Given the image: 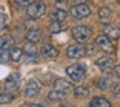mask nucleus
Returning a JSON list of instances; mask_svg holds the SVG:
<instances>
[{
    "instance_id": "nucleus-24",
    "label": "nucleus",
    "mask_w": 120,
    "mask_h": 107,
    "mask_svg": "<svg viewBox=\"0 0 120 107\" xmlns=\"http://www.w3.org/2000/svg\"><path fill=\"white\" fill-rule=\"evenodd\" d=\"M11 59V53L7 52V49L0 48V63H8Z\"/></svg>"
},
{
    "instance_id": "nucleus-8",
    "label": "nucleus",
    "mask_w": 120,
    "mask_h": 107,
    "mask_svg": "<svg viewBox=\"0 0 120 107\" xmlns=\"http://www.w3.org/2000/svg\"><path fill=\"white\" fill-rule=\"evenodd\" d=\"M18 84H19V76L17 74H12L7 77L5 83H4V88L7 90H16L18 88Z\"/></svg>"
},
{
    "instance_id": "nucleus-7",
    "label": "nucleus",
    "mask_w": 120,
    "mask_h": 107,
    "mask_svg": "<svg viewBox=\"0 0 120 107\" xmlns=\"http://www.w3.org/2000/svg\"><path fill=\"white\" fill-rule=\"evenodd\" d=\"M96 65L98 66V67L101 68L103 72H109V71H111L112 67H114V61H112L111 57H109V55H105V57L97 59Z\"/></svg>"
},
{
    "instance_id": "nucleus-3",
    "label": "nucleus",
    "mask_w": 120,
    "mask_h": 107,
    "mask_svg": "<svg viewBox=\"0 0 120 107\" xmlns=\"http://www.w3.org/2000/svg\"><path fill=\"white\" fill-rule=\"evenodd\" d=\"M96 44L101 50L109 53V54H112V53L115 52V47L112 45L111 39H110L107 35H98L97 39H96Z\"/></svg>"
},
{
    "instance_id": "nucleus-30",
    "label": "nucleus",
    "mask_w": 120,
    "mask_h": 107,
    "mask_svg": "<svg viewBox=\"0 0 120 107\" xmlns=\"http://www.w3.org/2000/svg\"><path fill=\"white\" fill-rule=\"evenodd\" d=\"M117 1H119V4H120V0H117Z\"/></svg>"
},
{
    "instance_id": "nucleus-25",
    "label": "nucleus",
    "mask_w": 120,
    "mask_h": 107,
    "mask_svg": "<svg viewBox=\"0 0 120 107\" xmlns=\"http://www.w3.org/2000/svg\"><path fill=\"white\" fill-rule=\"evenodd\" d=\"M98 86H99V89H102V90L107 89L110 86V79L107 77V76H103V77L98 81Z\"/></svg>"
},
{
    "instance_id": "nucleus-4",
    "label": "nucleus",
    "mask_w": 120,
    "mask_h": 107,
    "mask_svg": "<svg viewBox=\"0 0 120 107\" xmlns=\"http://www.w3.org/2000/svg\"><path fill=\"white\" fill-rule=\"evenodd\" d=\"M45 9H47V7L43 1H36L27 7V14L31 18H40L45 13Z\"/></svg>"
},
{
    "instance_id": "nucleus-23",
    "label": "nucleus",
    "mask_w": 120,
    "mask_h": 107,
    "mask_svg": "<svg viewBox=\"0 0 120 107\" xmlns=\"http://www.w3.org/2000/svg\"><path fill=\"white\" fill-rule=\"evenodd\" d=\"M25 53H26L27 55H30V57H32V55H36V48H35L34 43L29 41L26 45H25Z\"/></svg>"
},
{
    "instance_id": "nucleus-20",
    "label": "nucleus",
    "mask_w": 120,
    "mask_h": 107,
    "mask_svg": "<svg viewBox=\"0 0 120 107\" xmlns=\"http://www.w3.org/2000/svg\"><path fill=\"white\" fill-rule=\"evenodd\" d=\"M74 94H75L76 98H86L89 96V90L85 86H78V88L74 90Z\"/></svg>"
},
{
    "instance_id": "nucleus-17",
    "label": "nucleus",
    "mask_w": 120,
    "mask_h": 107,
    "mask_svg": "<svg viewBox=\"0 0 120 107\" xmlns=\"http://www.w3.org/2000/svg\"><path fill=\"white\" fill-rule=\"evenodd\" d=\"M26 39H27V41L38 43L40 40V31H38V30H29L26 32Z\"/></svg>"
},
{
    "instance_id": "nucleus-29",
    "label": "nucleus",
    "mask_w": 120,
    "mask_h": 107,
    "mask_svg": "<svg viewBox=\"0 0 120 107\" xmlns=\"http://www.w3.org/2000/svg\"><path fill=\"white\" fill-rule=\"evenodd\" d=\"M116 72H117V75L120 76V63H119V66H116Z\"/></svg>"
},
{
    "instance_id": "nucleus-19",
    "label": "nucleus",
    "mask_w": 120,
    "mask_h": 107,
    "mask_svg": "<svg viewBox=\"0 0 120 107\" xmlns=\"http://www.w3.org/2000/svg\"><path fill=\"white\" fill-rule=\"evenodd\" d=\"M48 98L50 99V101H62L63 98H65V92L62 90H52L49 94H48Z\"/></svg>"
},
{
    "instance_id": "nucleus-11",
    "label": "nucleus",
    "mask_w": 120,
    "mask_h": 107,
    "mask_svg": "<svg viewBox=\"0 0 120 107\" xmlns=\"http://www.w3.org/2000/svg\"><path fill=\"white\" fill-rule=\"evenodd\" d=\"M54 86H56V89L62 90V92H65V93L72 90V84H71L70 81L65 80V79H57V80L54 81Z\"/></svg>"
},
{
    "instance_id": "nucleus-12",
    "label": "nucleus",
    "mask_w": 120,
    "mask_h": 107,
    "mask_svg": "<svg viewBox=\"0 0 120 107\" xmlns=\"http://www.w3.org/2000/svg\"><path fill=\"white\" fill-rule=\"evenodd\" d=\"M14 45V39L11 35H1L0 36V48L1 49H12Z\"/></svg>"
},
{
    "instance_id": "nucleus-6",
    "label": "nucleus",
    "mask_w": 120,
    "mask_h": 107,
    "mask_svg": "<svg viewBox=\"0 0 120 107\" xmlns=\"http://www.w3.org/2000/svg\"><path fill=\"white\" fill-rule=\"evenodd\" d=\"M66 53L70 58H81L83 55H85V48L79 44H72L67 48Z\"/></svg>"
},
{
    "instance_id": "nucleus-26",
    "label": "nucleus",
    "mask_w": 120,
    "mask_h": 107,
    "mask_svg": "<svg viewBox=\"0 0 120 107\" xmlns=\"http://www.w3.org/2000/svg\"><path fill=\"white\" fill-rule=\"evenodd\" d=\"M32 3H34V0H16V4L19 7H29Z\"/></svg>"
},
{
    "instance_id": "nucleus-14",
    "label": "nucleus",
    "mask_w": 120,
    "mask_h": 107,
    "mask_svg": "<svg viewBox=\"0 0 120 107\" xmlns=\"http://www.w3.org/2000/svg\"><path fill=\"white\" fill-rule=\"evenodd\" d=\"M66 25H63L62 22H58V21H53L52 23L49 25V27H48V30H49V32H52V34H58V32L63 31V30H66Z\"/></svg>"
},
{
    "instance_id": "nucleus-13",
    "label": "nucleus",
    "mask_w": 120,
    "mask_h": 107,
    "mask_svg": "<svg viewBox=\"0 0 120 107\" xmlns=\"http://www.w3.org/2000/svg\"><path fill=\"white\" fill-rule=\"evenodd\" d=\"M41 53L44 55H47V57H49V58H56L58 55V50L56 49L53 45H50V44H44V45H43Z\"/></svg>"
},
{
    "instance_id": "nucleus-2",
    "label": "nucleus",
    "mask_w": 120,
    "mask_h": 107,
    "mask_svg": "<svg viewBox=\"0 0 120 107\" xmlns=\"http://www.w3.org/2000/svg\"><path fill=\"white\" fill-rule=\"evenodd\" d=\"M66 72L67 75L71 77L72 81H81L84 77H85V68L81 65H71L66 68Z\"/></svg>"
},
{
    "instance_id": "nucleus-21",
    "label": "nucleus",
    "mask_w": 120,
    "mask_h": 107,
    "mask_svg": "<svg viewBox=\"0 0 120 107\" xmlns=\"http://www.w3.org/2000/svg\"><path fill=\"white\" fill-rule=\"evenodd\" d=\"M23 55V50H21L19 48H12L11 49V59L14 61V62H18L19 59L22 58Z\"/></svg>"
},
{
    "instance_id": "nucleus-9",
    "label": "nucleus",
    "mask_w": 120,
    "mask_h": 107,
    "mask_svg": "<svg viewBox=\"0 0 120 107\" xmlns=\"http://www.w3.org/2000/svg\"><path fill=\"white\" fill-rule=\"evenodd\" d=\"M103 34L107 35L110 39L116 40L120 37V29L119 27H114V26H111V25H106V26L103 27Z\"/></svg>"
},
{
    "instance_id": "nucleus-28",
    "label": "nucleus",
    "mask_w": 120,
    "mask_h": 107,
    "mask_svg": "<svg viewBox=\"0 0 120 107\" xmlns=\"http://www.w3.org/2000/svg\"><path fill=\"white\" fill-rule=\"evenodd\" d=\"M114 93H115V94H116V96L120 98V81H119V83H116V85H115Z\"/></svg>"
},
{
    "instance_id": "nucleus-27",
    "label": "nucleus",
    "mask_w": 120,
    "mask_h": 107,
    "mask_svg": "<svg viewBox=\"0 0 120 107\" xmlns=\"http://www.w3.org/2000/svg\"><path fill=\"white\" fill-rule=\"evenodd\" d=\"M4 26H5V16L3 13H0V30L4 29Z\"/></svg>"
},
{
    "instance_id": "nucleus-5",
    "label": "nucleus",
    "mask_w": 120,
    "mask_h": 107,
    "mask_svg": "<svg viewBox=\"0 0 120 107\" xmlns=\"http://www.w3.org/2000/svg\"><path fill=\"white\" fill-rule=\"evenodd\" d=\"M70 13L74 18L83 19V18H86V17L90 14V9H89V7L85 5V4H76V5L71 7Z\"/></svg>"
},
{
    "instance_id": "nucleus-1",
    "label": "nucleus",
    "mask_w": 120,
    "mask_h": 107,
    "mask_svg": "<svg viewBox=\"0 0 120 107\" xmlns=\"http://www.w3.org/2000/svg\"><path fill=\"white\" fill-rule=\"evenodd\" d=\"M92 35V30L86 26H76L72 29V36L78 43H85Z\"/></svg>"
},
{
    "instance_id": "nucleus-10",
    "label": "nucleus",
    "mask_w": 120,
    "mask_h": 107,
    "mask_svg": "<svg viewBox=\"0 0 120 107\" xmlns=\"http://www.w3.org/2000/svg\"><path fill=\"white\" fill-rule=\"evenodd\" d=\"M40 92V86L39 84L36 83V81H30L29 84H27L26 89H25V96L26 97H35L36 94H39Z\"/></svg>"
},
{
    "instance_id": "nucleus-22",
    "label": "nucleus",
    "mask_w": 120,
    "mask_h": 107,
    "mask_svg": "<svg viewBox=\"0 0 120 107\" xmlns=\"http://www.w3.org/2000/svg\"><path fill=\"white\" fill-rule=\"evenodd\" d=\"M14 99V96L12 93H0V104L11 103Z\"/></svg>"
},
{
    "instance_id": "nucleus-15",
    "label": "nucleus",
    "mask_w": 120,
    "mask_h": 107,
    "mask_svg": "<svg viewBox=\"0 0 120 107\" xmlns=\"http://www.w3.org/2000/svg\"><path fill=\"white\" fill-rule=\"evenodd\" d=\"M90 106L92 107H110V106H111V103H110L106 98L97 97V98H94L93 101L90 102Z\"/></svg>"
},
{
    "instance_id": "nucleus-16",
    "label": "nucleus",
    "mask_w": 120,
    "mask_h": 107,
    "mask_svg": "<svg viewBox=\"0 0 120 107\" xmlns=\"http://www.w3.org/2000/svg\"><path fill=\"white\" fill-rule=\"evenodd\" d=\"M66 12L63 11V9H57V11H54L52 14H50L49 18L52 19V21H58V22H62L66 19Z\"/></svg>"
},
{
    "instance_id": "nucleus-18",
    "label": "nucleus",
    "mask_w": 120,
    "mask_h": 107,
    "mask_svg": "<svg viewBox=\"0 0 120 107\" xmlns=\"http://www.w3.org/2000/svg\"><path fill=\"white\" fill-rule=\"evenodd\" d=\"M98 17H99V19H101V21L107 22L110 19V17H111V11H110V8H107V7L101 8L98 11Z\"/></svg>"
}]
</instances>
